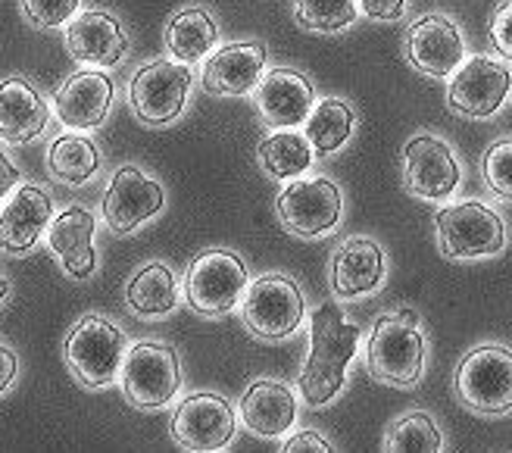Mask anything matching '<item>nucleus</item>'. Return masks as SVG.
<instances>
[{
  "mask_svg": "<svg viewBox=\"0 0 512 453\" xmlns=\"http://www.w3.org/2000/svg\"><path fill=\"white\" fill-rule=\"evenodd\" d=\"M281 450H288V453H297V450H319V453H328V450H335V447H331V441H328L325 435H319V432L310 429V432H297V435H291Z\"/></svg>",
  "mask_w": 512,
  "mask_h": 453,
  "instance_id": "obj_36",
  "label": "nucleus"
},
{
  "mask_svg": "<svg viewBox=\"0 0 512 453\" xmlns=\"http://www.w3.org/2000/svg\"><path fill=\"white\" fill-rule=\"evenodd\" d=\"M10 291H13L10 279H7V275H4V272H0V307H4V304H7V300H10Z\"/></svg>",
  "mask_w": 512,
  "mask_h": 453,
  "instance_id": "obj_39",
  "label": "nucleus"
},
{
  "mask_svg": "<svg viewBox=\"0 0 512 453\" xmlns=\"http://www.w3.org/2000/svg\"><path fill=\"white\" fill-rule=\"evenodd\" d=\"M16 375H19V357L7 344H0V397L13 391Z\"/></svg>",
  "mask_w": 512,
  "mask_h": 453,
  "instance_id": "obj_37",
  "label": "nucleus"
},
{
  "mask_svg": "<svg viewBox=\"0 0 512 453\" xmlns=\"http://www.w3.org/2000/svg\"><path fill=\"white\" fill-rule=\"evenodd\" d=\"M481 179L491 194L512 204V138L494 141L481 157Z\"/></svg>",
  "mask_w": 512,
  "mask_h": 453,
  "instance_id": "obj_32",
  "label": "nucleus"
},
{
  "mask_svg": "<svg viewBox=\"0 0 512 453\" xmlns=\"http://www.w3.org/2000/svg\"><path fill=\"white\" fill-rule=\"evenodd\" d=\"M438 250L447 260H481L506 250V222L484 200H456L434 216Z\"/></svg>",
  "mask_w": 512,
  "mask_h": 453,
  "instance_id": "obj_8",
  "label": "nucleus"
},
{
  "mask_svg": "<svg viewBox=\"0 0 512 453\" xmlns=\"http://www.w3.org/2000/svg\"><path fill=\"white\" fill-rule=\"evenodd\" d=\"M363 338V325L344 316L338 300H322L313 310L310 354L297 375L300 397L310 407L331 404L347 385V369L356 357V344Z\"/></svg>",
  "mask_w": 512,
  "mask_h": 453,
  "instance_id": "obj_1",
  "label": "nucleus"
},
{
  "mask_svg": "<svg viewBox=\"0 0 512 453\" xmlns=\"http://www.w3.org/2000/svg\"><path fill=\"white\" fill-rule=\"evenodd\" d=\"M169 435L182 450L216 453L235 441L238 413L228 397L216 391H194L175 404Z\"/></svg>",
  "mask_w": 512,
  "mask_h": 453,
  "instance_id": "obj_12",
  "label": "nucleus"
},
{
  "mask_svg": "<svg viewBox=\"0 0 512 453\" xmlns=\"http://www.w3.org/2000/svg\"><path fill=\"white\" fill-rule=\"evenodd\" d=\"M182 357L166 341L144 338L128 344L119 369V388L135 410H163L182 391Z\"/></svg>",
  "mask_w": 512,
  "mask_h": 453,
  "instance_id": "obj_4",
  "label": "nucleus"
},
{
  "mask_svg": "<svg viewBox=\"0 0 512 453\" xmlns=\"http://www.w3.org/2000/svg\"><path fill=\"white\" fill-rule=\"evenodd\" d=\"M384 275H388V254L375 238L353 235L331 254L328 285L338 300L372 297L384 285Z\"/></svg>",
  "mask_w": 512,
  "mask_h": 453,
  "instance_id": "obj_22",
  "label": "nucleus"
},
{
  "mask_svg": "<svg viewBox=\"0 0 512 453\" xmlns=\"http://www.w3.org/2000/svg\"><path fill=\"white\" fill-rule=\"evenodd\" d=\"M400 175L406 194L419 200H447L463 182V166L444 138L422 132L403 144Z\"/></svg>",
  "mask_w": 512,
  "mask_h": 453,
  "instance_id": "obj_13",
  "label": "nucleus"
},
{
  "mask_svg": "<svg viewBox=\"0 0 512 453\" xmlns=\"http://www.w3.org/2000/svg\"><path fill=\"white\" fill-rule=\"evenodd\" d=\"M384 447L388 450H441L444 435L428 413L413 410L391 422L388 435H384Z\"/></svg>",
  "mask_w": 512,
  "mask_h": 453,
  "instance_id": "obj_31",
  "label": "nucleus"
},
{
  "mask_svg": "<svg viewBox=\"0 0 512 453\" xmlns=\"http://www.w3.org/2000/svg\"><path fill=\"white\" fill-rule=\"evenodd\" d=\"M366 369L375 382L391 388H416L425 372V335L419 313L400 307L372 322L366 341Z\"/></svg>",
  "mask_w": 512,
  "mask_h": 453,
  "instance_id": "obj_2",
  "label": "nucleus"
},
{
  "mask_svg": "<svg viewBox=\"0 0 512 453\" xmlns=\"http://www.w3.org/2000/svg\"><path fill=\"white\" fill-rule=\"evenodd\" d=\"M241 319L260 341H285L306 322V297L297 279L285 272H263L250 279L241 297Z\"/></svg>",
  "mask_w": 512,
  "mask_h": 453,
  "instance_id": "obj_7",
  "label": "nucleus"
},
{
  "mask_svg": "<svg viewBox=\"0 0 512 453\" xmlns=\"http://www.w3.org/2000/svg\"><path fill=\"white\" fill-rule=\"evenodd\" d=\"M353 129H356V113L341 97L316 100L310 119L303 122V135L310 138L316 157L338 154V150L353 138Z\"/></svg>",
  "mask_w": 512,
  "mask_h": 453,
  "instance_id": "obj_29",
  "label": "nucleus"
},
{
  "mask_svg": "<svg viewBox=\"0 0 512 453\" xmlns=\"http://www.w3.org/2000/svg\"><path fill=\"white\" fill-rule=\"evenodd\" d=\"M512 91V72L494 57H469L463 60L447 85V110L463 119H488L494 116Z\"/></svg>",
  "mask_w": 512,
  "mask_h": 453,
  "instance_id": "obj_15",
  "label": "nucleus"
},
{
  "mask_svg": "<svg viewBox=\"0 0 512 453\" xmlns=\"http://www.w3.org/2000/svg\"><path fill=\"white\" fill-rule=\"evenodd\" d=\"M238 416L256 438H281L297 422V397L285 382L256 379L238 400Z\"/></svg>",
  "mask_w": 512,
  "mask_h": 453,
  "instance_id": "obj_24",
  "label": "nucleus"
},
{
  "mask_svg": "<svg viewBox=\"0 0 512 453\" xmlns=\"http://www.w3.org/2000/svg\"><path fill=\"white\" fill-rule=\"evenodd\" d=\"M125 350V329L104 313H85L82 319H75V325L63 338L66 369L88 391H104L119 382Z\"/></svg>",
  "mask_w": 512,
  "mask_h": 453,
  "instance_id": "obj_3",
  "label": "nucleus"
},
{
  "mask_svg": "<svg viewBox=\"0 0 512 453\" xmlns=\"http://www.w3.org/2000/svg\"><path fill=\"white\" fill-rule=\"evenodd\" d=\"M94 235H97V216L82 204L60 210L47 225L44 241H47L50 257H54L57 266L75 282H88L100 266Z\"/></svg>",
  "mask_w": 512,
  "mask_h": 453,
  "instance_id": "obj_21",
  "label": "nucleus"
},
{
  "mask_svg": "<svg viewBox=\"0 0 512 453\" xmlns=\"http://www.w3.org/2000/svg\"><path fill=\"white\" fill-rule=\"evenodd\" d=\"M363 10V16L375 22H400L406 16L409 0H356Z\"/></svg>",
  "mask_w": 512,
  "mask_h": 453,
  "instance_id": "obj_35",
  "label": "nucleus"
},
{
  "mask_svg": "<svg viewBox=\"0 0 512 453\" xmlns=\"http://www.w3.org/2000/svg\"><path fill=\"white\" fill-rule=\"evenodd\" d=\"M360 16L356 0H294V22L306 32L335 35L344 32Z\"/></svg>",
  "mask_w": 512,
  "mask_h": 453,
  "instance_id": "obj_30",
  "label": "nucleus"
},
{
  "mask_svg": "<svg viewBox=\"0 0 512 453\" xmlns=\"http://www.w3.org/2000/svg\"><path fill=\"white\" fill-rule=\"evenodd\" d=\"M113 100H116V82L110 69L82 66L60 82L50 104H54V116L63 129L94 132L110 119Z\"/></svg>",
  "mask_w": 512,
  "mask_h": 453,
  "instance_id": "obj_14",
  "label": "nucleus"
},
{
  "mask_svg": "<svg viewBox=\"0 0 512 453\" xmlns=\"http://www.w3.org/2000/svg\"><path fill=\"white\" fill-rule=\"evenodd\" d=\"M488 32H491L494 47L500 50V57L512 60V0H503V4L494 10Z\"/></svg>",
  "mask_w": 512,
  "mask_h": 453,
  "instance_id": "obj_34",
  "label": "nucleus"
},
{
  "mask_svg": "<svg viewBox=\"0 0 512 453\" xmlns=\"http://www.w3.org/2000/svg\"><path fill=\"white\" fill-rule=\"evenodd\" d=\"M166 54L178 63L197 66L219 47V22L207 7L178 10L163 29Z\"/></svg>",
  "mask_w": 512,
  "mask_h": 453,
  "instance_id": "obj_27",
  "label": "nucleus"
},
{
  "mask_svg": "<svg viewBox=\"0 0 512 453\" xmlns=\"http://www.w3.org/2000/svg\"><path fill=\"white\" fill-rule=\"evenodd\" d=\"M22 182V172L19 166L13 163V157L7 154V150H0V204L13 194V188Z\"/></svg>",
  "mask_w": 512,
  "mask_h": 453,
  "instance_id": "obj_38",
  "label": "nucleus"
},
{
  "mask_svg": "<svg viewBox=\"0 0 512 453\" xmlns=\"http://www.w3.org/2000/svg\"><path fill=\"white\" fill-rule=\"evenodd\" d=\"M194 88V72L188 63L172 57L150 60L128 79V110L147 129H166L182 119Z\"/></svg>",
  "mask_w": 512,
  "mask_h": 453,
  "instance_id": "obj_6",
  "label": "nucleus"
},
{
  "mask_svg": "<svg viewBox=\"0 0 512 453\" xmlns=\"http://www.w3.org/2000/svg\"><path fill=\"white\" fill-rule=\"evenodd\" d=\"M250 285V272L241 254L225 247H210L188 263L182 279L185 304L203 319H222L241 307V297Z\"/></svg>",
  "mask_w": 512,
  "mask_h": 453,
  "instance_id": "obj_5",
  "label": "nucleus"
},
{
  "mask_svg": "<svg viewBox=\"0 0 512 453\" xmlns=\"http://www.w3.org/2000/svg\"><path fill=\"white\" fill-rule=\"evenodd\" d=\"M66 50L79 66L116 69L125 57L132 38L122 19L110 10H82L66 25Z\"/></svg>",
  "mask_w": 512,
  "mask_h": 453,
  "instance_id": "obj_19",
  "label": "nucleus"
},
{
  "mask_svg": "<svg viewBox=\"0 0 512 453\" xmlns=\"http://www.w3.org/2000/svg\"><path fill=\"white\" fill-rule=\"evenodd\" d=\"M166 210V188L135 163L119 166L104 188L100 216L113 235H135Z\"/></svg>",
  "mask_w": 512,
  "mask_h": 453,
  "instance_id": "obj_11",
  "label": "nucleus"
},
{
  "mask_svg": "<svg viewBox=\"0 0 512 453\" xmlns=\"http://www.w3.org/2000/svg\"><path fill=\"white\" fill-rule=\"evenodd\" d=\"M44 166L54 182L66 188H85L88 182L97 179L100 169H104V154H100L97 141L88 132L66 129L63 135H57L47 144Z\"/></svg>",
  "mask_w": 512,
  "mask_h": 453,
  "instance_id": "obj_26",
  "label": "nucleus"
},
{
  "mask_svg": "<svg viewBox=\"0 0 512 453\" xmlns=\"http://www.w3.org/2000/svg\"><path fill=\"white\" fill-rule=\"evenodd\" d=\"M50 116H54V104L32 75L13 72L0 79V141L4 144L25 147L38 141L47 132Z\"/></svg>",
  "mask_w": 512,
  "mask_h": 453,
  "instance_id": "obj_18",
  "label": "nucleus"
},
{
  "mask_svg": "<svg viewBox=\"0 0 512 453\" xmlns=\"http://www.w3.org/2000/svg\"><path fill=\"white\" fill-rule=\"evenodd\" d=\"M25 22L38 32L66 29V25L82 13V0H19Z\"/></svg>",
  "mask_w": 512,
  "mask_h": 453,
  "instance_id": "obj_33",
  "label": "nucleus"
},
{
  "mask_svg": "<svg viewBox=\"0 0 512 453\" xmlns=\"http://www.w3.org/2000/svg\"><path fill=\"white\" fill-rule=\"evenodd\" d=\"M269 63L263 41H232L216 47L200 66V85L213 97H247L260 85Z\"/></svg>",
  "mask_w": 512,
  "mask_h": 453,
  "instance_id": "obj_20",
  "label": "nucleus"
},
{
  "mask_svg": "<svg viewBox=\"0 0 512 453\" xmlns=\"http://www.w3.org/2000/svg\"><path fill=\"white\" fill-rule=\"evenodd\" d=\"M253 100L269 129H297L316 107V88L300 69L275 66L263 72L260 85L253 88Z\"/></svg>",
  "mask_w": 512,
  "mask_h": 453,
  "instance_id": "obj_23",
  "label": "nucleus"
},
{
  "mask_svg": "<svg viewBox=\"0 0 512 453\" xmlns=\"http://www.w3.org/2000/svg\"><path fill=\"white\" fill-rule=\"evenodd\" d=\"M54 197L41 185L19 182L13 194L0 204V254L25 257L44 241L54 219Z\"/></svg>",
  "mask_w": 512,
  "mask_h": 453,
  "instance_id": "obj_17",
  "label": "nucleus"
},
{
  "mask_svg": "<svg viewBox=\"0 0 512 453\" xmlns=\"http://www.w3.org/2000/svg\"><path fill=\"white\" fill-rule=\"evenodd\" d=\"M453 394L478 416H506L512 410V350L478 344L456 363Z\"/></svg>",
  "mask_w": 512,
  "mask_h": 453,
  "instance_id": "obj_9",
  "label": "nucleus"
},
{
  "mask_svg": "<svg viewBox=\"0 0 512 453\" xmlns=\"http://www.w3.org/2000/svg\"><path fill=\"white\" fill-rule=\"evenodd\" d=\"M403 57L428 79H447L466 60V41L447 13H425L413 19L403 35Z\"/></svg>",
  "mask_w": 512,
  "mask_h": 453,
  "instance_id": "obj_16",
  "label": "nucleus"
},
{
  "mask_svg": "<svg viewBox=\"0 0 512 453\" xmlns=\"http://www.w3.org/2000/svg\"><path fill=\"white\" fill-rule=\"evenodd\" d=\"M316 150L303 132L297 129H275L256 147V163L275 182H291L297 175H306L313 169Z\"/></svg>",
  "mask_w": 512,
  "mask_h": 453,
  "instance_id": "obj_28",
  "label": "nucleus"
},
{
  "mask_svg": "<svg viewBox=\"0 0 512 453\" xmlns=\"http://www.w3.org/2000/svg\"><path fill=\"white\" fill-rule=\"evenodd\" d=\"M281 229L294 238L313 241L338 229L344 216V194L325 175H297L275 197Z\"/></svg>",
  "mask_w": 512,
  "mask_h": 453,
  "instance_id": "obj_10",
  "label": "nucleus"
},
{
  "mask_svg": "<svg viewBox=\"0 0 512 453\" xmlns=\"http://www.w3.org/2000/svg\"><path fill=\"white\" fill-rule=\"evenodd\" d=\"M125 310L144 319V322H157L166 319L182 304V282L169 263L163 260H150L138 266L125 282Z\"/></svg>",
  "mask_w": 512,
  "mask_h": 453,
  "instance_id": "obj_25",
  "label": "nucleus"
}]
</instances>
